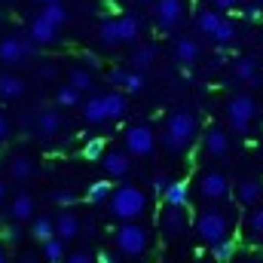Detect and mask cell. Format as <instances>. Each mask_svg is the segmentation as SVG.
I'll return each instance as SVG.
<instances>
[{"mask_svg":"<svg viewBox=\"0 0 263 263\" xmlns=\"http://www.w3.org/2000/svg\"><path fill=\"white\" fill-rule=\"evenodd\" d=\"M144 211H147V193L141 187H135V184H123L107 196V214L123 220V223L138 220Z\"/></svg>","mask_w":263,"mask_h":263,"instance_id":"1","label":"cell"},{"mask_svg":"<svg viewBox=\"0 0 263 263\" xmlns=\"http://www.w3.org/2000/svg\"><path fill=\"white\" fill-rule=\"evenodd\" d=\"M196 138V117L190 110H175L165 120V132H162V147L168 153H181L190 141Z\"/></svg>","mask_w":263,"mask_h":263,"instance_id":"2","label":"cell"},{"mask_svg":"<svg viewBox=\"0 0 263 263\" xmlns=\"http://www.w3.org/2000/svg\"><path fill=\"white\" fill-rule=\"evenodd\" d=\"M114 245H117V251L126 254V257H141V254L150 248V233H147V227L138 223V220L120 223V227L114 230Z\"/></svg>","mask_w":263,"mask_h":263,"instance_id":"3","label":"cell"},{"mask_svg":"<svg viewBox=\"0 0 263 263\" xmlns=\"http://www.w3.org/2000/svg\"><path fill=\"white\" fill-rule=\"evenodd\" d=\"M193 227H196L199 239L205 245H217V242L230 239V217L217 208H202L193 220Z\"/></svg>","mask_w":263,"mask_h":263,"instance_id":"4","label":"cell"},{"mask_svg":"<svg viewBox=\"0 0 263 263\" xmlns=\"http://www.w3.org/2000/svg\"><path fill=\"white\" fill-rule=\"evenodd\" d=\"M254 117H257V101H254V95L242 92V95H233V98L227 101V120H230V126L239 132V135H245V132L251 129Z\"/></svg>","mask_w":263,"mask_h":263,"instance_id":"5","label":"cell"},{"mask_svg":"<svg viewBox=\"0 0 263 263\" xmlns=\"http://www.w3.org/2000/svg\"><path fill=\"white\" fill-rule=\"evenodd\" d=\"M123 141H126V153L129 156H150L153 150H156V135L150 126H144V123H138V126H129L126 135H123Z\"/></svg>","mask_w":263,"mask_h":263,"instance_id":"6","label":"cell"},{"mask_svg":"<svg viewBox=\"0 0 263 263\" xmlns=\"http://www.w3.org/2000/svg\"><path fill=\"white\" fill-rule=\"evenodd\" d=\"M196 190L205 202H223V199L230 196V181H227L223 172H202Z\"/></svg>","mask_w":263,"mask_h":263,"instance_id":"7","label":"cell"},{"mask_svg":"<svg viewBox=\"0 0 263 263\" xmlns=\"http://www.w3.org/2000/svg\"><path fill=\"white\" fill-rule=\"evenodd\" d=\"M34 49H37V46H34L28 37H3V40H0V62L6 67H15V65H22Z\"/></svg>","mask_w":263,"mask_h":263,"instance_id":"8","label":"cell"},{"mask_svg":"<svg viewBox=\"0 0 263 263\" xmlns=\"http://www.w3.org/2000/svg\"><path fill=\"white\" fill-rule=\"evenodd\" d=\"M159 227H162V233H165L168 239H178V236L187 233V227H190V211H187V208H172V205H165V208L159 211Z\"/></svg>","mask_w":263,"mask_h":263,"instance_id":"9","label":"cell"},{"mask_svg":"<svg viewBox=\"0 0 263 263\" xmlns=\"http://www.w3.org/2000/svg\"><path fill=\"white\" fill-rule=\"evenodd\" d=\"M153 12H156V25L162 31H172L184 18V3L181 0H156V9Z\"/></svg>","mask_w":263,"mask_h":263,"instance_id":"10","label":"cell"},{"mask_svg":"<svg viewBox=\"0 0 263 263\" xmlns=\"http://www.w3.org/2000/svg\"><path fill=\"white\" fill-rule=\"evenodd\" d=\"M52 220H55V239H62L65 245L80 236V214L73 208H62Z\"/></svg>","mask_w":263,"mask_h":263,"instance_id":"11","label":"cell"},{"mask_svg":"<svg viewBox=\"0 0 263 263\" xmlns=\"http://www.w3.org/2000/svg\"><path fill=\"white\" fill-rule=\"evenodd\" d=\"M101 165L110 178H129L132 175V156L126 150H110L101 156Z\"/></svg>","mask_w":263,"mask_h":263,"instance_id":"12","label":"cell"},{"mask_svg":"<svg viewBox=\"0 0 263 263\" xmlns=\"http://www.w3.org/2000/svg\"><path fill=\"white\" fill-rule=\"evenodd\" d=\"M28 40H31L34 46H49V43H55V40H59V28L37 15V18L31 22V28H28Z\"/></svg>","mask_w":263,"mask_h":263,"instance_id":"13","label":"cell"},{"mask_svg":"<svg viewBox=\"0 0 263 263\" xmlns=\"http://www.w3.org/2000/svg\"><path fill=\"white\" fill-rule=\"evenodd\" d=\"M202 144H205V153L214 156V159H220V156L230 153V135L223 129H208L205 138H202Z\"/></svg>","mask_w":263,"mask_h":263,"instance_id":"14","label":"cell"},{"mask_svg":"<svg viewBox=\"0 0 263 263\" xmlns=\"http://www.w3.org/2000/svg\"><path fill=\"white\" fill-rule=\"evenodd\" d=\"M263 196V181H257V178H245L242 184H236V202L239 205H257Z\"/></svg>","mask_w":263,"mask_h":263,"instance_id":"15","label":"cell"},{"mask_svg":"<svg viewBox=\"0 0 263 263\" xmlns=\"http://www.w3.org/2000/svg\"><path fill=\"white\" fill-rule=\"evenodd\" d=\"M9 217H12V223H28L34 217V196L31 193H18L12 199V205H9Z\"/></svg>","mask_w":263,"mask_h":263,"instance_id":"16","label":"cell"},{"mask_svg":"<svg viewBox=\"0 0 263 263\" xmlns=\"http://www.w3.org/2000/svg\"><path fill=\"white\" fill-rule=\"evenodd\" d=\"M187 199H190L187 181H168V187L162 190V202L172 208H187Z\"/></svg>","mask_w":263,"mask_h":263,"instance_id":"17","label":"cell"},{"mask_svg":"<svg viewBox=\"0 0 263 263\" xmlns=\"http://www.w3.org/2000/svg\"><path fill=\"white\" fill-rule=\"evenodd\" d=\"M83 120L89 126L107 123V107H104V95H92L89 101H83Z\"/></svg>","mask_w":263,"mask_h":263,"instance_id":"18","label":"cell"},{"mask_svg":"<svg viewBox=\"0 0 263 263\" xmlns=\"http://www.w3.org/2000/svg\"><path fill=\"white\" fill-rule=\"evenodd\" d=\"M34 126H37V132H40L43 138H52V135H59V132L65 129V117H62L59 110H43Z\"/></svg>","mask_w":263,"mask_h":263,"instance_id":"19","label":"cell"},{"mask_svg":"<svg viewBox=\"0 0 263 263\" xmlns=\"http://www.w3.org/2000/svg\"><path fill=\"white\" fill-rule=\"evenodd\" d=\"M117 22V40L120 43H138V37H141V22L135 18V15H120V18H114Z\"/></svg>","mask_w":263,"mask_h":263,"instance_id":"20","label":"cell"},{"mask_svg":"<svg viewBox=\"0 0 263 263\" xmlns=\"http://www.w3.org/2000/svg\"><path fill=\"white\" fill-rule=\"evenodd\" d=\"M25 95V80L22 77H15V73H0V98L3 101H15V98H22Z\"/></svg>","mask_w":263,"mask_h":263,"instance_id":"21","label":"cell"},{"mask_svg":"<svg viewBox=\"0 0 263 263\" xmlns=\"http://www.w3.org/2000/svg\"><path fill=\"white\" fill-rule=\"evenodd\" d=\"M156 62V49L150 46V43H138L135 49H132V55H129V65H132V70H147V67Z\"/></svg>","mask_w":263,"mask_h":263,"instance_id":"22","label":"cell"},{"mask_svg":"<svg viewBox=\"0 0 263 263\" xmlns=\"http://www.w3.org/2000/svg\"><path fill=\"white\" fill-rule=\"evenodd\" d=\"M104 107H107V120H123L129 114V98L126 92H107L104 95Z\"/></svg>","mask_w":263,"mask_h":263,"instance_id":"23","label":"cell"},{"mask_svg":"<svg viewBox=\"0 0 263 263\" xmlns=\"http://www.w3.org/2000/svg\"><path fill=\"white\" fill-rule=\"evenodd\" d=\"M31 236L37 239V242H46V239H52L55 236V220H52V214H34L31 217Z\"/></svg>","mask_w":263,"mask_h":263,"instance_id":"24","label":"cell"},{"mask_svg":"<svg viewBox=\"0 0 263 263\" xmlns=\"http://www.w3.org/2000/svg\"><path fill=\"white\" fill-rule=\"evenodd\" d=\"M175 59H178L181 65H193L199 59V43L193 37H181V40L175 43Z\"/></svg>","mask_w":263,"mask_h":263,"instance_id":"25","label":"cell"},{"mask_svg":"<svg viewBox=\"0 0 263 263\" xmlns=\"http://www.w3.org/2000/svg\"><path fill=\"white\" fill-rule=\"evenodd\" d=\"M245 233H248L251 242H260L263 245V205H257V208L248 211V217H245Z\"/></svg>","mask_w":263,"mask_h":263,"instance_id":"26","label":"cell"},{"mask_svg":"<svg viewBox=\"0 0 263 263\" xmlns=\"http://www.w3.org/2000/svg\"><path fill=\"white\" fill-rule=\"evenodd\" d=\"M233 73H236V80H242V83H257V80H260V67H257L254 59H248V55L233 65Z\"/></svg>","mask_w":263,"mask_h":263,"instance_id":"27","label":"cell"},{"mask_svg":"<svg viewBox=\"0 0 263 263\" xmlns=\"http://www.w3.org/2000/svg\"><path fill=\"white\" fill-rule=\"evenodd\" d=\"M67 86L83 95V92H89V89L95 86V77H92V70H86V67H73V70L67 73Z\"/></svg>","mask_w":263,"mask_h":263,"instance_id":"28","label":"cell"},{"mask_svg":"<svg viewBox=\"0 0 263 263\" xmlns=\"http://www.w3.org/2000/svg\"><path fill=\"white\" fill-rule=\"evenodd\" d=\"M220 18H223V15H220L217 9H202V12L196 15V28L202 31V34H205V37H208V40H211V34L217 31Z\"/></svg>","mask_w":263,"mask_h":263,"instance_id":"29","label":"cell"},{"mask_svg":"<svg viewBox=\"0 0 263 263\" xmlns=\"http://www.w3.org/2000/svg\"><path fill=\"white\" fill-rule=\"evenodd\" d=\"M40 254H43V260L46 263H62L65 260V242L52 236V239L40 242Z\"/></svg>","mask_w":263,"mask_h":263,"instance_id":"30","label":"cell"},{"mask_svg":"<svg viewBox=\"0 0 263 263\" xmlns=\"http://www.w3.org/2000/svg\"><path fill=\"white\" fill-rule=\"evenodd\" d=\"M211 254H214V260H217V263H230V260H236L239 245H236V239L230 236V239H223V242L211 245Z\"/></svg>","mask_w":263,"mask_h":263,"instance_id":"31","label":"cell"},{"mask_svg":"<svg viewBox=\"0 0 263 263\" xmlns=\"http://www.w3.org/2000/svg\"><path fill=\"white\" fill-rule=\"evenodd\" d=\"M233 40H236V25H233L230 18H220L217 31L211 34V43H217V46H230Z\"/></svg>","mask_w":263,"mask_h":263,"instance_id":"32","label":"cell"},{"mask_svg":"<svg viewBox=\"0 0 263 263\" xmlns=\"http://www.w3.org/2000/svg\"><path fill=\"white\" fill-rule=\"evenodd\" d=\"M9 175H12L15 181H28V178L34 175V162H31L28 156H15V159L9 162Z\"/></svg>","mask_w":263,"mask_h":263,"instance_id":"33","label":"cell"},{"mask_svg":"<svg viewBox=\"0 0 263 263\" xmlns=\"http://www.w3.org/2000/svg\"><path fill=\"white\" fill-rule=\"evenodd\" d=\"M40 18H46L49 25L62 28V25L67 22V9L62 6V3H49V6H43V9H40Z\"/></svg>","mask_w":263,"mask_h":263,"instance_id":"34","label":"cell"},{"mask_svg":"<svg viewBox=\"0 0 263 263\" xmlns=\"http://www.w3.org/2000/svg\"><path fill=\"white\" fill-rule=\"evenodd\" d=\"M114 193V187H110V181H95L89 190H86V202L89 205H98V202H104V199Z\"/></svg>","mask_w":263,"mask_h":263,"instance_id":"35","label":"cell"},{"mask_svg":"<svg viewBox=\"0 0 263 263\" xmlns=\"http://www.w3.org/2000/svg\"><path fill=\"white\" fill-rule=\"evenodd\" d=\"M98 40H101L104 46L120 43V40H117V22H114V18H104V22L98 25Z\"/></svg>","mask_w":263,"mask_h":263,"instance_id":"36","label":"cell"},{"mask_svg":"<svg viewBox=\"0 0 263 263\" xmlns=\"http://www.w3.org/2000/svg\"><path fill=\"white\" fill-rule=\"evenodd\" d=\"M55 104H59V107H77V104H80V92L70 89V86H62V89L55 92Z\"/></svg>","mask_w":263,"mask_h":263,"instance_id":"37","label":"cell"},{"mask_svg":"<svg viewBox=\"0 0 263 263\" xmlns=\"http://www.w3.org/2000/svg\"><path fill=\"white\" fill-rule=\"evenodd\" d=\"M83 156H86V159H101V156H104V141H101V138H92V141H86V147H83Z\"/></svg>","mask_w":263,"mask_h":263,"instance_id":"38","label":"cell"},{"mask_svg":"<svg viewBox=\"0 0 263 263\" xmlns=\"http://www.w3.org/2000/svg\"><path fill=\"white\" fill-rule=\"evenodd\" d=\"M144 89V77L138 70H126V83H123V92H141Z\"/></svg>","mask_w":263,"mask_h":263,"instance_id":"39","label":"cell"},{"mask_svg":"<svg viewBox=\"0 0 263 263\" xmlns=\"http://www.w3.org/2000/svg\"><path fill=\"white\" fill-rule=\"evenodd\" d=\"M0 233H3L6 242H22V223H6Z\"/></svg>","mask_w":263,"mask_h":263,"instance_id":"40","label":"cell"},{"mask_svg":"<svg viewBox=\"0 0 263 263\" xmlns=\"http://www.w3.org/2000/svg\"><path fill=\"white\" fill-rule=\"evenodd\" d=\"M37 77L40 80H55L59 77V65L55 62H43V65L37 67Z\"/></svg>","mask_w":263,"mask_h":263,"instance_id":"41","label":"cell"},{"mask_svg":"<svg viewBox=\"0 0 263 263\" xmlns=\"http://www.w3.org/2000/svg\"><path fill=\"white\" fill-rule=\"evenodd\" d=\"M52 202H55V205H62V208H70V205L77 202V196H73L70 190H55V193H52Z\"/></svg>","mask_w":263,"mask_h":263,"instance_id":"42","label":"cell"},{"mask_svg":"<svg viewBox=\"0 0 263 263\" xmlns=\"http://www.w3.org/2000/svg\"><path fill=\"white\" fill-rule=\"evenodd\" d=\"M107 83L123 89V83H126V67H110V70H107Z\"/></svg>","mask_w":263,"mask_h":263,"instance_id":"43","label":"cell"},{"mask_svg":"<svg viewBox=\"0 0 263 263\" xmlns=\"http://www.w3.org/2000/svg\"><path fill=\"white\" fill-rule=\"evenodd\" d=\"M67 263H95L89 257V251H70L67 254Z\"/></svg>","mask_w":263,"mask_h":263,"instance_id":"44","label":"cell"},{"mask_svg":"<svg viewBox=\"0 0 263 263\" xmlns=\"http://www.w3.org/2000/svg\"><path fill=\"white\" fill-rule=\"evenodd\" d=\"M245 15H248L251 22H260V18H263V9H260V6H248V9H245Z\"/></svg>","mask_w":263,"mask_h":263,"instance_id":"45","label":"cell"},{"mask_svg":"<svg viewBox=\"0 0 263 263\" xmlns=\"http://www.w3.org/2000/svg\"><path fill=\"white\" fill-rule=\"evenodd\" d=\"M211 3H214V9H236L239 0H211Z\"/></svg>","mask_w":263,"mask_h":263,"instance_id":"46","label":"cell"},{"mask_svg":"<svg viewBox=\"0 0 263 263\" xmlns=\"http://www.w3.org/2000/svg\"><path fill=\"white\" fill-rule=\"evenodd\" d=\"M6 135H9V120H6L3 110H0V141H6Z\"/></svg>","mask_w":263,"mask_h":263,"instance_id":"47","label":"cell"},{"mask_svg":"<svg viewBox=\"0 0 263 263\" xmlns=\"http://www.w3.org/2000/svg\"><path fill=\"white\" fill-rule=\"evenodd\" d=\"M83 62H86V70H92V67L101 65V62H98V55H92V52H86V55H83Z\"/></svg>","mask_w":263,"mask_h":263,"instance_id":"48","label":"cell"},{"mask_svg":"<svg viewBox=\"0 0 263 263\" xmlns=\"http://www.w3.org/2000/svg\"><path fill=\"white\" fill-rule=\"evenodd\" d=\"M95 263H117V257H114V254H107V251H101V254L95 257Z\"/></svg>","mask_w":263,"mask_h":263,"instance_id":"49","label":"cell"},{"mask_svg":"<svg viewBox=\"0 0 263 263\" xmlns=\"http://www.w3.org/2000/svg\"><path fill=\"white\" fill-rule=\"evenodd\" d=\"M153 187H156V193H162V190L168 187V178H156V181H153Z\"/></svg>","mask_w":263,"mask_h":263,"instance_id":"50","label":"cell"},{"mask_svg":"<svg viewBox=\"0 0 263 263\" xmlns=\"http://www.w3.org/2000/svg\"><path fill=\"white\" fill-rule=\"evenodd\" d=\"M15 263H40V257H37V254H22Z\"/></svg>","mask_w":263,"mask_h":263,"instance_id":"51","label":"cell"},{"mask_svg":"<svg viewBox=\"0 0 263 263\" xmlns=\"http://www.w3.org/2000/svg\"><path fill=\"white\" fill-rule=\"evenodd\" d=\"M230 263H260V257L251 254V257H239V260H230Z\"/></svg>","mask_w":263,"mask_h":263,"instance_id":"52","label":"cell"},{"mask_svg":"<svg viewBox=\"0 0 263 263\" xmlns=\"http://www.w3.org/2000/svg\"><path fill=\"white\" fill-rule=\"evenodd\" d=\"M40 6H49V3H62V0H37Z\"/></svg>","mask_w":263,"mask_h":263,"instance_id":"53","label":"cell"},{"mask_svg":"<svg viewBox=\"0 0 263 263\" xmlns=\"http://www.w3.org/2000/svg\"><path fill=\"white\" fill-rule=\"evenodd\" d=\"M6 196V184H3V181H0V199Z\"/></svg>","mask_w":263,"mask_h":263,"instance_id":"54","label":"cell"},{"mask_svg":"<svg viewBox=\"0 0 263 263\" xmlns=\"http://www.w3.org/2000/svg\"><path fill=\"white\" fill-rule=\"evenodd\" d=\"M0 263H6V251H3V245H0Z\"/></svg>","mask_w":263,"mask_h":263,"instance_id":"55","label":"cell"},{"mask_svg":"<svg viewBox=\"0 0 263 263\" xmlns=\"http://www.w3.org/2000/svg\"><path fill=\"white\" fill-rule=\"evenodd\" d=\"M3 227H6V217H3V214H0V230H3Z\"/></svg>","mask_w":263,"mask_h":263,"instance_id":"56","label":"cell"},{"mask_svg":"<svg viewBox=\"0 0 263 263\" xmlns=\"http://www.w3.org/2000/svg\"><path fill=\"white\" fill-rule=\"evenodd\" d=\"M260 132H263V117H260Z\"/></svg>","mask_w":263,"mask_h":263,"instance_id":"57","label":"cell"},{"mask_svg":"<svg viewBox=\"0 0 263 263\" xmlns=\"http://www.w3.org/2000/svg\"><path fill=\"white\" fill-rule=\"evenodd\" d=\"M138 3H144V0H138Z\"/></svg>","mask_w":263,"mask_h":263,"instance_id":"58","label":"cell"},{"mask_svg":"<svg viewBox=\"0 0 263 263\" xmlns=\"http://www.w3.org/2000/svg\"><path fill=\"white\" fill-rule=\"evenodd\" d=\"M260 3H263V0H260Z\"/></svg>","mask_w":263,"mask_h":263,"instance_id":"59","label":"cell"}]
</instances>
